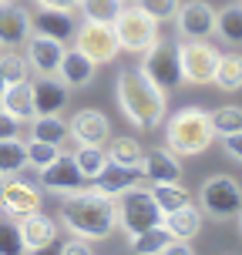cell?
Here are the masks:
<instances>
[{"label":"cell","mask_w":242,"mask_h":255,"mask_svg":"<svg viewBox=\"0 0 242 255\" xmlns=\"http://www.w3.org/2000/svg\"><path fill=\"white\" fill-rule=\"evenodd\" d=\"M212 128H216V138H226V134H236V131H242V108H219V111H212Z\"/></svg>","instance_id":"e575fe53"},{"label":"cell","mask_w":242,"mask_h":255,"mask_svg":"<svg viewBox=\"0 0 242 255\" xmlns=\"http://www.w3.org/2000/svg\"><path fill=\"white\" fill-rule=\"evenodd\" d=\"M3 91H7V81L0 77V101H3Z\"/></svg>","instance_id":"b9f144b4"},{"label":"cell","mask_w":242,"mask_h":255,"mask_svg":"<svg viewBox=\"0 0 242 255\" xmlns=\"http://www.w3.org/2000/svg\"><path fill=\"white\" fill-rule=\"evenodd\" d=\"M30 30L67 44V40L74 37V30H77L74 10H51V7H40L37 17H30Z\"/></svg>","instance_id":"9a60e30c"},{"label":"cell","mask_w":242,"mask_h":255,"mask_svg":"<svg viewBox=\"0 0 242 255\" xmlns=\"http://www.w3.org/2000/svg\"><path fill=\"white\" fill-rule=\"evenodd\" d=\"M71 158H74V165L81 168V175H84L88 181H94L104 171V165L111 161L104 144H77V151L71 154Z\"/></svg>","instance_id":"cb8c5ba5"},{"label":"cell","mask_w":242,"mask_h":255,"mask_svg":"<svg viewBox=\"0 0 242 255\" xmlns=\"http://www.w3.org/2000/svg\"><path fill=\"white\" fill-rule=\"evenodd\" d=\"M111 27H115V34H118L121 51H128V54H145L158 40V20L148 10H141L138 3L121 7V13H118V20Z\"/></svg>","instance_id":"5b68a950"},{"label":"cell","mask_w":242,"mask_h":255,"mask_svg":"<svg viewBox=\"0 0 242 255\" xmlns=\"http://www.w3.org/2000/svg\"><path fill=\"white\" fill-rule=\"evenodd\" d=\"M0 3H7V0H0Z\"/></svg>","instance_id":"bcb514c9"},{"label":"cell","mask_w":242,"mask_h":255,"mask_svg":"<svg viewBox=\"0 0 242 255\" xmlns=\"http://www.w3.org/2000/svg\"><path fill=\"white\" fill-rule=\"evenodd\" d=\"M222 91H242V54H226V57H219V67H216V81Z\"/></svg>","instance_id":"f1b7e54d"},{"label":"cell","mask_w":242,"mask_h":255,"mask_svg":"<svg viewBox=\"0 0 242 255\" xmlns=\"http://www.w3.org/2000/svg\"><path fill=\"white\" fill-rule=\"evenodd\" d=\"M152 195H155V202H158L162 212H175V208L192 202V195L182 188L179 181H152Z\"/></svg>","instance_id":"f546056e"},{"label":"cell","mask_w":242,"mask_h":255,"mask_svg":"<svg viewBox=\"0 0 242 255\" xmlns=\"http://www.w3.org/2000/svg\"><path fill=\"white\" fill-rule=\"evenodd\" d=\"M115 205H118V225H121L128 235H138V232L152 229V225H162V218H165V212L155 202L152 188L131 185L128 191H121L115 198Z\"/></svg>","instance_id":"277c9868"},{"label":"cell","mask_w":242,"mask_h":255,"mask_svg":"<svg viewBox=\"0 0 242 255\" xmlns=\"http://www.w3.org/2000/svg\"><path fill=\"white\" fill-rule=\"evenodd\" d=\"M0 191H3V175H0Z\"/></svg>","instance_id":"ee69618b"},{"label":"cell","mask_w":242,"mask_h":255,"mask_svg":"<svg viewBox=\"0 0 242 255\" xmlns=\"http://www.w3.org/2000/svg\"><path fill=\"white\" fill-rule=\"evenodd\" d=\"M121 7H125V0H81L77 3V10H84L88 20H101V24H115Z\"/></svg>","instance_id":"1f68e13d"},{"label":"cell","mask_w":242,"mask_h":255,"mask_svg":"<svg viewBox=\"0 0 242 255\" xmlns=\"http://www.w3.org/2000/svg\"><path fill=\"white\" fill-rule=\"evenodd\" d=\"M179 61H182V77L189 84H212L219 67V51L209 40H185L179 44Z\"/></svg>","instance_id":"9c48e42d"},{"label":"cell","mask_w":242,"mask_h":255,"mask_svg":"<svg viewBox=\"0 0 242 255\" xmlns=\"http://www.w3.org/2000/svg\"><path fill=\"white\" fill-rule=\"evenodd\" d=\"M141 178H148V181H179L182 178L179 158L168 151V148L145 151V158H141Z\"/></svg>","instance_id":"ffe728a7"},{"label":"cell","mask_w":242,"mask_h":255,"mask_svg":"<svg viewBox=\"0 0 242 255\" xmlns=\"http://www.w3.org/2000/svg\"><path fill=\"white\" fill-rule=\"evenodd\" d=\"M94 67L98 64L91 61L84 51H77V47H67L61 57V67H57V77H61L67 88H84L94 81Z\"/></svg>","instance_id":"d6986e66"},{"label":"cell","mask_w":242,"mask_h":255,"mask_svg":"<svg viewBox=\"0 0 242 255\" xmlns=\"http://www.w3.org/2000/svg\"><path fill=\"white\" fill-rule=\"evenodd\" d=\"M168 242H172V235H168L165 225H152V229L131 235V245H128V249L138 252V255H162Z\"/></svg>","instance_id":"83f0119b"},{"label":"cell","mask_w":242,"mask_h":255,"mask_svg":"<svg viewBox=\"0 0 242 255\" xmlns=\"http://www.w3.org/2000/svg\"><path fill=\"white\" fill-rule=\"evenodd\" d=\"M30 138L64 144V138H67V121H61V115H34L30 118Z\"/></svg>","instance_id":"4316f807"},{"label":"cell","mask_w":242,"mask_h":255,"mask_svg":"<svg viewBox=\"0 0 242 255\" xmlns=\"http://www.w3.org/2000/svg\"><path fill=\"white\" fill-rule=\"evenodd\" d=\"M216 141V128H212V118L202 108H182L168 118L165 125V144L172 154H202L212 148Z\"/></svg>","instance_id":"3957f363"},{"label":"cell","mask_w":242,"mask_h":255,"mask_svg":"<svg viewBox=\"0 0 242 255\" xmlns=\"http://www.w3.org/2000/svg\"><path fill=\"white\" fill-rule=\"evenodd\" d=\"M216 30L226 44L239 47L242 44V3H229V7H222L216 13Z\"/></svg>","instance_id":"484cf974"},{"label":"cell","mask_w":242,"mask_h":255,"mask_svg":"<svg viewBox=\"0 0 242 255\" xmlns=\"http://www.w3.org/2000/svg\"><path fill=\"white\" fill-rule=\"evenodd\" d=\"M44 205V195H40L34 185H27L13 175V181H3V191H0V208L13 218H24L30 212H40Z\"/></svg>","instance_id":"4fadbf2b"},{"label":"cell","mask_w":242,"mask_h":255,"mask_svg":"<svg viewBox=\"0 0 242 255\" xmlns=\"http://www.w3.org/2000/svg\"><path fill=\"white\" fill-rule=\"evenodd\" d=\"M81 0H37V7H51V10H77Z\"/></svg>","instance_id":"60d3db41"},{"label":"cell","mask_w":242,"mask_h":255,"mask_svg":"<svg viewBox=\"0 0 242 255\" xmlns=\"http://www.w3.org/2000/svg\"><path fill=\"white\" fill-rule=\"evenodd\" d=\"M141 71L152 77L165 94H172L179 84H185V77H182V61H179V44H162V40H155L152 47L145 51Z\"/></svg>","instance_id":"8992f818"},{"label":"cell","mask_w":242,"mask_h":255,"mask_svg":"<svg viewBox=\"0 0 242 255\" xmlns=\"http://www.w3.org/2000/svg\"><path fill=\"white\" fill-rule=\"evenodd\" d=\"M131 3H138V0H131Z\"/></svg>","instance_id":"f6af8a7d"},{"label":"cell","mask_w":242,"mask_h":255,"mask_svg":"<svg viewBox=\"0 0 242 255\" xmlns=\"http://www.w3.org/2000/svg\"><path fill=\"white\" fill-rule=\"evenodd\" d=\"M74 47L84 51L94 64H111L121 54V44H118V34L111 24H101V20H88L74 30Z\"/></svg>","instance_id":"52a82bcc"},{"label":"cell","mask_w":242,"mask_h":255,"mask_svg":"<svg viewBox=\"0 0 242 255\" xmlns=\"http://www.w3.org/2000/svg\"><path fill=\"white\" fill-rule=\"evenodd\" d=\"M61 222L71 235H81L88 242H101L118 229V205L111 195L98 188H77L64 195Z\"/></svg>","instance_id":"6da1fadb"},{"label":"cell","mask_w":242,"mask_h":255,"mask_svg":"<svg viewBox=\"0 0 242 255\" xmlns=\"http://www.w3.org/2000/svg\"><path fill=\"white\" fill-rule=\"evenodd\" d=\"M67 84L54 74H40L34 81V108L37 115H61L64 104H67Z\"/></svg>","instance_id":"ac0fdd59"},{"label":"cell","mask_w":242,"mask_h":255,"mask_svg":"<svg viewBox=\"0 0 242 255\" xmlns=\"http://www.w3.org/2000/svg\"><path fill=\"white\" fill-rule=\"evenodd\" d=\"M7 138H20V121L10 111L0 108V141H7Z\"/></svg>","instance_id":"74e56055"},{"label":"cell","mask_w":242,"mask_h":255,"mask_svg":"<svg viewBox=\"0 0 242 255\" xmlns=\"http://www.w3.org/2000/svg\"><path fill=\"white\" fill-rule=\"evenodd\" d=\"M24 47H27V61H30V67L37 74H57L61 57L67 51V44H61L54 37H44V34H30L24 40Z\"/></svg>","instance_id":"5bb4252c"},{"label":"cell","mask_w":242,"mask_h":255,"mask_svg":"<svg viewBox=\"0 0 242 255\" xmlns=\"http://www.w3.org/2000/svg\"><path fill=\"white\" fill-rule=\"evenodd\" d=\"M108 158L121 168H141V158H145V148H141L135 138H115L111 148H108Z\"/></svg>","instance_id":"4dcf8cb0"},{"label":"cell","mask_w":242,"mask_h":255,"mask_svg":"<svg viewBox=\"0 0 242 255\" xmlns=\"http://www.w3.org/2000/svg\"><path fill=\"white\" fill-rule=\"evenodd\" d=\"M175 24L185 40H209L216 34V10L205 0H189V3H179Z\"/></svg>","instance_id":"30bf717a"},{"label":"cell","mask_w":242,"mask_h":255,"mask_svg":"<svg viewBox=\"0 0 242 255\" xmlns=\"http://www.w3.org/2000/svg\"><path fill=\"white\" fill-rule=\"evenodd\" d=\"M182 0H138L141 10H148L155 17V20H172L175 17V10H179Z\"/></svg>","instance_id":"8d00e7d4"},{"label":"cell","mask_w":242,"mask_h":255,"mask_svg":"<svg viewBox=\"0 0 242 255\" xmlns=\"http://www.w3.org/2000/svg\"><path fill=\"white\" fill-rule=\"evenodd\" d=\"M20 235H24L27 252H44L57 242V222L47 218L44 212H30L20 218Z\"/></svg>","instance_id":"2e32d148"},{"label":"cell","mask_w":242,"mask_h":255,"mask_svg":"<svg viewBox=\"0 0 242 255\" xmlns=\"http://www.w3.org/2000/svg\"><path fill=\"white\" fill-rule=\"evenodd\" d=\"M67 138H74L77 144H108L111 141V121L98 108H81L67 121Z\"/></svg>","instance_id":"8fae6325"},{"label":"cell","mask_w":242,"mask_h":255,"mask_svg":"<svg viewBox=\"0 0 242 255\" xmlns=\"http://www.w3.org/2000/svg\"><path fill=\"white\" fill-rule=\"evenodd\" d=\"M202 208L219 222H229L242 208V188L232 175H212L202 185Z\"/></svg>","instance_id":"ba28073f"},{"label":"cell","mask_w":242,"mask_h":255,"mask_svg":"<svg viewBox=\"0 0 242 255\" xmlns=\"http://www.w3.org/2000/svg\"><path fill=\"white\" fill-rule=\"evenodd\" d=\"M138 178H141V168H121V165H115V161H108L104 171L94 178V188L104 191V195H111V198H118L121 191H128L131 185H138Z\"/></svg>","instance_id":"603a6c76"},{"label":"cell","mask_w":242,"mask_h":255,"mask_svg":"<svg viewBox=\"0 0 242 255\" xmlns=\"http://www.w3.org/2000/svg\"><path fill=\"white\" fill-rule=\"evenodd\" d=\"M61 252H64V255H88V252H91V242H88V239H81V235H74L71 242L61 245Z\"/></svg>","instance_id":"f35d334b"},{"label":"cell","mask_w":242,"mask_h":255,"mask_svg":"<svg viewBox=\"0 0 242 255\" xmlns=\"http://www.w3.org/2000/svg\"><path fill=\"white\" fill-rule=\"evenodd\" d=\"M0 108H3V111H10L17 121H30V118L37 115V108H34V84H30V81H17V84H7Z\"/></svg>","instance_id":"7402d4cb"},{"label":"cell","mask_w":242,"mask_h":255,"mask_svg":"<svg viewBox=\"0 0 242 255\" xmlns=\"http://www.w3.org/2000/svg\"><path fill=\"white\" fill-rule=\"evenodd\" d=\"M27 168V144L20 138H7L0 141V175L13 178Z\"/></svg>","instance_id":"d4e9b609"},{"label":"cell","mask_w":242,"mask_h":255,"mask_svg":"<svg viewBox=\"0 0 242 255\" xmlns=\"http://www.w3.org/2000/svg\"><path fill=\"white\" fill-rule=\"evenodd\" d=\"M236 218H239V232H242V208H239V215H236Z\"/></svg>","instance_id":"7bdbcfd3"},{"label":"cell","mask_w":242,"mask_h":255,"mask_svg":"<svg viewBox=\"0 0 242 255\" xmlns=\"http://www.w3.org/2000/svg\"><path fill=\"white\" fill-rule=\"evenodd\" d=\"M115 94H118V104L125 118L131 121L135 128L141 131H152L165 121V108H168V94L145 71H135V67H125L118 74V84H115Z\"/></svg>","instance_id":"7a4b0ae2"},{"label":"cell","mask_w":242,"mask_h":255,"mask_svg":"<svg viewBox=\"0 0 242 255\" xmlns=\"http://www.w3.org/2000/svg\"><path fill=\"white\" fill-rule=\"evenodd\" d=\"M30 37V17L24 7H17L13 0L0 3V44L3 47H20Z\"/></svg>","instance_id":"e0dca14e"},{"label":"cell","mask_w":242,"mask_h":255,"mask_svg":"<svg viewBox=\"0 0 242 255\" xmlns=\"http://www.w3.org/2000/svg\"><path fill=\"white\" fill-rule=\"evenodd\" d=\"M30 74V61H27L24 54H0V77L7 81V84H17V81H27Z\"/></svg>","instance_id":"d590c367"},{"label":"cell","mask_w":242,"mask_h":255,"mask_svg":"<svg viewBox=\"0 0 242 255\" xmlns=\"http://www.w3.org/2000/svg\"><path fill=\"white\" fill-rule=\"evenodd\" d=\"M162 225L168 229L172 239H185V242H192V239L202 232V212L189 202V205H182V208H175V212H165Z\"/></svg>","instance_id":"44dd1931"},{"label":"cell","mask_w":242,"mask_h":255,"mask_svg":"<svg viewBox=\"0 0 242 255\" xmlns=\"http://www.w3.org/2000/svg\"><path fill=\"white\" fill-rule=\"evenodd\" d=\"M57 154H61V144H51V141H37L30 138L27 141V165L30 168H47L51 161H57Z\"/></svg>","instance_id":"836d02e7"},{"label":"cell","mask_w":242,"mask_h":255,"mask_svg":"<svg viewBox=\"0 0 242 255\" xmlns=\"http://www.w3.org/2000/svg\"><path fill=\"white\" fill-rule=\"evenodd\" d=\"M222 144H226V151H229L236 161H242V131H236V134H226V138H222Z\"/></svg>","instance_id":"ab89813d"},{"label":"cell","mask_w":242,"mask_h":255,"mask_svg":"<svg viewBox=\"0 0 242 255\" xmlns=\"http://www.w3.org/2000/svg\"><path fill=\"white\" fill-rule=\"evenodd\" d=\"M24 235H20V222L0 218V255H24Z\"/></svg>","instance_id":"d6a6232c"},{"label":"cell","mask_w":242,"mask_h":255,"mask_svg":"<svg viewBox=\"0 0 242 255\" xmlns=\"http://www.w3.org/2000/svg\"><path fill=\"white\" fill-rule=\"evenodd\" d=\"M40 181H44V188L54 191V195H71V191L84 188V175H81V168L74 165V158L71 154H57V161H51L47 168H40Z\"/></svg>","instance_id":"7c38bea8"}]
</instances>
